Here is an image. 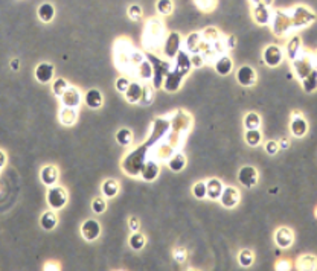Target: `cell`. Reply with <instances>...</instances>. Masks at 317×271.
Masks as SVG:
<instances>
[{"mask_svg":"<svg viewBox=\"0 0 317 271\" xmlns=\"http://www.w3.org/2000/svg\"><path fill=\"white\" fill-rule=\"evenodd\" d=\"M67 201H69V195L63 186H60V185L49 186V189L46 192V203L50 209L60 210L67 204Z\"/></svg>","mask_w":317,"mask_h":271,"instance_id":"cell-1","label":"cell"},{"mask_svg":"<svg viewBox=\"0 0 317 271\" xmlns=\"http://www.w3.org/2000/svg\"><path fill=\"white\" fill-rule=\"evenodd\" d=\"M258 180H259V174L258 169L252 165H245L238 171V182L241 186L252 189L258 185Z\"/></svg>","mask_w":317,"mask_h":271,"instance_id":"cell-2","label":"cell"},{"mask_svg":"<svg viewBox=\"0 0 317 271\" xmlns=\"http://www.w3.org/2000/svg\"><path fill=\"white\" fill-rule=\"evenodd\" d=\"M290 133L296 139H302L308 133V120L302 116L301 112H294L290 120Z\"/></svg>","mask_w":317,"mask_h":271,"instance_id":"cell-3","label":"cell"},{"mask_svg":"<svg viewBox=\"0 0 317 271\" xmlns=\"http://www.w3.org/2000/svg\"><path fill=\"white\" fill-rule=\"evenodd\" d=\"M101 224L98 220H93V218H89L85 220L82 224H81V236L82 239H85L87 242H93L96 241L99 236H101Z\"/></svg>","mask_w":317,"mask_h":271,"instance_id":"cell-4","label":"cell"},{"mask_svg":"<svg viewBox=\"0 0 317 271\" xmlns=\"http://www.w3.org/2000/svg\"><path fill=\"white\" fill-rule=\"evenodd\" d=\"M84 96L81 93V90L78 87H72L69 85V88L60 96L61 105L63 107H69V108H78L82 102Z\"/></svg>","mask_w":317,"mask_h":271,"instance_id":"cell-5","label":"cell"},{"mask_svg":"<svg viewBox=\"0 0 317 271\" xmlns=\"http://www.w3.org/2000/svg\"><path fill=\"white\" fill-rule=\"evenodd\" d=\"M262 60L269 67H277L284 60V52L279 46L276 44H270L264 49L262 52Z\"/></svg>","mask_w":317,"mask_h":271,"instance_id":"cell-6","label":"cell"},{"mask_svg":"<svg viewBox=\"0 0 317 271\" xmlns=\"http://www.w3.org/2000/svg\"><path fill=\"white\" fill-rule=\"evenodd\" d=\"M256 72L252 66H241L237 72V81L242 87H253L256 84Z\"/></svg>","mask_w":317,"mask_h":271,"instance_id":"cell-7","label":"cell"},{"mask_svg":"<svg viewBox=\"0 0 317 271\" xmlns=\"http://www.w3.org/2000/svg\"><path fill=\"white\" fill-rule=\"evenodd\" d=\"M239 191L237 189V188H234V186H224V189H223V194H221V196H220V203L223 204V207H226V209H234V207H237L238 206V203H239Z\"/></svg>","mask_w":317,"mask_h":271,"instance_id":"cell-8","label":"cell"},{"mask_svg":"<svg viewBox=\"0 0 317 271\" xmlns=\"http://www.w3.org/2000/svg\"><path fill=\"white\" fill-rule=\"evenodd\" d=\"M54 74H55V67L52 63H47V61H43L40 63L37 67H35V79L41 84H49L52 79H54Z\"/></svg>","mask_w":317,"mask_h":271,"instance_id":"cell-9","label":"cell"},{"mask_svg":"<svg viewBox=\"0 0 317 271\" xmlns=\"http://www.w3.org/2000/svg\"><path fill=\"white\" fill-rule=\"evenodd\" d=\"M275 242L279 248H288L294 242V233L288 227H279L275 232Z\"/></svg>","mask_w":317,"mask_h":271,"instance_id":"cell-10","label":"cell"},{"mask_svg":"<svg viewBox=\"0 0 317 271\" xmlns=\"http://www.w3.org/2000/svg\"><path fill=\"white\" fill-rule=\"evenodd\" d=\"M58 168L57 166H54V165H46V166H43L41 168V171H40V180H41V183L44 185V186H54V185H57V182H58Z\"/></svg>","mask_w":317,"mask_h":271,"instance_id":"cell-11","label":"cell"},{"mask_svg":"<svg viewBox=\"0 0 317 271\" xmlns=\"http://www.w3.org/2000/svg\"><path fill=\"white\" fill-rule=\"evenodd\" d=\"M214 69L221 77H227L234 70V61L229 55H218L214 60Z\"/></svg>","mask_w":317,"mask_h":271,"instance_id":"cell-12","label":"cell"},{"mask_svg":"<svg viewBox=\"0 0 317 271\" xmlns=\"http://www.w3.org/2000/svg\"><path fill=\"white\" fill-rule=\"evenodd\" d=\"M84 102H85L87 107L92 108V110H98V108H101V107H102V102H104V98H102L101 90H98V88L87 90L85 95H84Z\"/></svg>","mask_w":317,"mask_h":271,"instance_id":"cell-13","label":"cell"},{"mask_svg":"<svg viewBox=\"0 0 317 271\" xmlns=\"http://www.w3.org/2000/svg\"><path fill=\"white\" fill-rule=\"evenodd\" d=\"M207 198L209 200H212V201H218L220 200V196L223 194V189H224V185L220 178H209L207 182Z\"/></svg>","mask_w":317,"mask_h":271,"instance_id":"cell-14","label":"cell"},{"mask_svg":"<svg viewBox=\"0 0 317 271\" xmlns=\"http://www.w3.org/2000/svg\"><path fill=\"white\" fill-rule=\"evenodd\" d=\"M142 93H144V85L140 84V82H137V81H134V82H130L127 92L124 95H125L127 102H130V104H139L140 99H142Z\"/></svg>","mask_w":317,"mask_h":271,"instance_id":"cell-15","label":"cell"},{"mask_svg":"<svg viewBox=\"0 0 317 271\" xmlns=\"http://www.w3.org/2000/svg\"><path fill=\"white\" fill-rule=\"evenodd\" d=\"M158 172H160V166H158L156 161L148 160L144 163L142 169H140V177H142L145 182H154L158 177Z\"/></svg>","mask_w":317,"mask_h":271,"instance_id":"cell-16","label":"cell"},{"mask_svg":"<svg viewBox=\"0 0 317 271\" xmlns=\"http://www.w3.org/2000/svg\"><path fill=\"white\" fill-rule=\"evenodd\" d=\"M58 224V216L55 213L54 209H50V210H46L41 216H40V226L43 230L46 232H50V230H54Z\"/></svg>","mask_w":317,"mask_h":271,"instance_id":"cell-17","label":"cell"},{"mask_svg":"<svg viewBox=\"0 0 317 271\" xmlns=\"http://www.w3.org/2000/svg\"><path fill=\"white\" fill-rule=\"evenodd\" d=\"M179 49H180V35L177 32H172L168 35L166 39V44H165V53L166 57L172 58L175 53H179Z\"/></svg>","mask_w":317,"mask_h":271,"instance_id":"cell-18","label":"cell"},{"mask_svg":"<svg viewBox=\"0 0 317 271\" xmlns=\"http://www.w3.org/2000/svg\"><path fill=\"white\" fill-rule=\"evenodd\" d=\"M119 192V183L116 182L115 178H107V180H104L102 185H101V194L105 196V198H109V200H112V198H115Z\"/></svg>","mask_w":317,"mask_h":271,"instance_id":"cell-19","label":"cell"},{"mask_svg":"<svg viewBox=\"0 0 317 271\" xmlns=\"http://www.w3.org/2000/svg\"><path fill=\"white\" fill-rule=\"evenodd\" d=\"M37 14H39V19L43 23H50L52 20L55 19V6L52 3H49V2H44V3H41L39 6Z\"/></svg>","mask_w":317,"mask_h":271,"instance_id":"cell-20","label":"cell"},{"mask_svg":"<svg viewBox=\"0 0 317 271\" xmlns=\"http://www.w3.org/2000/svg\"><path fill=\"white\" fill-rule=\"evenodd\" d=\"M78 113H77V108H69V107H63L61 112H60V122L63 125H74L77 122Z\"/></svg>","mask_w":317,"mask_h":271,"instance_id":"cell-21","label":"cell"},{"mask_svg":"<svg viewBox=\"0 0 317 271\" xmlns=\"http://www.w3.org/2000/svg\"><path fill=\"white\" fill-rule=\"evenodd\" d=\"M186 166V155L182 153L174 154L169 160H168V168L174 172H180L183 168Z\"/></svg>","mask_w":317,"mask_h":271,"instance_id":"cell-22","label":"cell"},{"mask_svg":"<svg viewBox=\"0 0 317 271\" xmlns=\"http://www.w3.org/2000/svg\"><path fill=\"white\" fill-rule=\"evenodd\" d=\"M244 128L245 130H259L261 128V116L256 112H249L244 116Z\"/></svg>","mask_w":317,"mask_h":271,"instance_id":"cell-23","label":"cell"},{"mask_svg":"<svg viewBox=\"0 0 317 271\" xmlns=\"http://www.w3.org/2000/svg\"><path fill=\"white\" fill-rule=\"evenodd\" d=\"M255 11H258V14L256 12H253V17H255V20L259 23V25H267L269 23V20H270V12L267 14V11H269V6L267 5H264V3H258V6L255 8Z\"/></svg>","mask_w":317,"mask_h":271,"instance_id":"cell-24","label":"cell"},{"mask_svg":"<svg viewBox=\"0 0 317 271\" xmlns=\"http://www.w3.org/2000/svg\"><path fill=\"white\" fill-rule=\"evenodd\" d=\"M116 142L120 147H130L133 143V133L130 128H119L116 133Z\"/></svg>","mask_w":317,"mask_h":271,"instance_id":"cell-25","label":"cell"},{"mask_svg":"<svg viewBox=\"0 0 317 271\" xmlns=\"http://www.w3.org/2000/svg\"><path fill=\"white\" fill-rule=\"evenodd\" d=\"M244 142L247 143L249 147H252V148L258 147L259 143L262 142L261 131L259 130H245V133H244Z\"/></svg>","mask_w":317,"mask_h":271,"instance_id":"cell-26","label":"cell"},{"mask_svg":"<svg viewBox=\"0 0 317 271\" xmlns=\"http://www.w3.org/2000/svg\"><path fill=\"white\" fill-rule=\"evenodd\" d=\"M128 244H130V248L134 250V251H139V250H142L147 244V239L142 233H139V232H133L131 233V236L128 239Z\"/></svg>","mask_w":317,"mask_h":271,"instance_id":"cell-27","label":"cell"},{"mask_svg":"<svg viewBox=\"0 0 317 271\" xmlns=\"http://www.w3.org/2000/svg\"><path fill=\"white\" fill-rule=\"evenodd\" d=\"M296 267L299 270H317V259L313 255H304L297 261Z\"/></svg>","mask_w":317,"mask_h":271,"instance_id":"cell-28","label":"cell"},{"mask_svg":"<svg viewBox=\"0 0 317 271\" xmlns=\"http://www.w3.org/2000/svg\"><path fill=\"white\" fill-rule=\"evenodd\" d=\"M156 11L158 15H169L174 12V2L172 0H157Z\"/></svg>","mask_w":317,"mask_h":271,"instance_id":"cell-29","label":"cell"},{"mask_svg":"<svg viewBox=\"0 0 317 271\" xmlns=\"http://www.w3.org/2000/svg\"><path fill=\"white\" fill-rule=\"evenodd\" d=\"M255 261V255H253V251L249 250V248H244L239 251V255H238V262L241 267H250Z\"/></svg>","mask_w":317,"mask_h":271,"instance_id":"cell-30","label":"cell"},{"mask_svg":"<svg viewBox=\"0 0 317 271\" xmlns=\"http://www.w3.org/2000/svg\"><path fill=\"white\" fill-rule=\"evenodd\" d=\"M316 88H317V70H313L311 74H308L304 79V90L308 93H311Z\"/></svg>","mask_w":317,"mask_h":271,"instance_id":"cell-31","label":"cell"},{"mask_svg":"<svg viewBox=\"0 0 317 271\" xmlns=\"http://www.w3.org/2000/svg\"><path fill=\"white\" fill-rule=\"evenodd\" d=\"M192 195L197 198V200H204L207 198V185L206 182H197L192 186Z\"/></svg>","mask_w":317,"mask_h":271,"instance_id":"cell-32","label":"cell"},{"mask_svg":"<svg viewBox=\"0 0 317 271\" xmlns=\"http://www.w3.org/2000/svg\"><path fill=\"white\" fill-rule=\"evenodd\" d=\"M67 88H69V82L64 78H57L54 82H52V92H54V95L58 98L66 92Z\"/></svg>","mask_w":317,"mask_h":271,"instance_id":"cell-33","label":"cell"},{"mask_svg":"<svg viewBox=\"0 0 317 271\" xmlns=\"http://www.w3.org/2000/svg\"><path fill=\"white\" fill-rule=\"evenodd\" d=\"M127 14H128V17L133 22H140V20H142V17H144V9H142V6H140V5L133 3V5L128 6Z\"/></svg>","mask_w":317,"mask_h":271,"instance_id":"cell-34","label":"cell"},{"mask_svg":"<svg viewBox=\"0 0 317 271\" xmlns=\"http://www.w3.org/2000/svg\"><path fill=\"white\" fill-rule=\"evenodd\" d=\"M92 210H93V213H96V215H101V213H104L105 210H107V203H105V200H104L102 196L93 198V201H92Z\"/></svg>","mask_w":317,"mask_h":271,"instance_id":"cell-35","label":"cell"},{"mask_svg":"<svg viewBox=\"0 0 317 271\" xmlns=\"http://www.w3.org/2000/svg\"><path fill=\"white\" fill-rule=\"evenodd\" d=\"M194 3L197 5L198 9L209 12L217 6V0H194Z\"/></svg>","mask_w":317,"mask_h":271,"instance_id":"cell-36","label":"cell"},{"mask_svg":"<svg viewBox=\"0 0 317 271\" xmlns=\"http://www.w3.org/2000/svg\"><path fill=\"white\" fill-rule=\"evenodd\" d=\"M130 79L127 78V77H119L118 79H116V90L119 93H125L127 92V88H128V85H130Z\"/></svg>","mask_w":317,"mask_h":271,"instance_id":"cell-37","label":"cell"},{"mask_svg":"<svg viewBox=\"0 0 317 271\" xmlns=\"http://www.w3.org/2000/svg\"><path fill=\"white\" fill-rule=\"evenodd\" d=\"M264 150H266V153H267L269 155L277 154V151L280 150V148H279V142H276V140H269V142H266V145H264Z\"/></svg>","mask_w":317,"mask_h":271,"instance_id":"cell-38","label":"cell"},{"mask_svg":"<svg viewBox=\"0 0 317 271\" xmlns=\"http://www.w3.org/2000/svg\"><path fill=\"white\" fill-rule=\"evenodd\" d=\"M142 104H151L153 102V88L150 85H144V93H142V99H140Z\"/></svg>","mask_w":317,"mask_h":271,"instance_id":"cell-39","label":"cell"},{"mask_svg":"<svg viewBox=\"0 0 317 271\" xmlns=\"http://www.w3.org/2000/svg\"><path fill=\"white\" fill-rule=\"evenodd\" d=\"M172 255H174V259L177 261V262H180V264L186 261V250L185 248H180V247L174 248Z\"/></svg>","mask_w":317,"mask_h":271,"instance_id":"cell-40","label":"cell"},{"mask_svg":"<svg viewBox=\"0 0 317 271\" xmlns=\"http://www.w3.org/2000/svg\"><path fill=\"white\" fill-rule=\"evenodd\" d=\"M297 46H299V39H296V37H294V39L288 43V55H290V58H291V60H294V58H296V52H297V49H296V47H297Z\"/></svg>","mask_w":317,"mask_h":271,"instance_id":"cell-41","label":"cell"},{"mask_svg":"<svg viewBox=\"0 0 317 271\" xmlns=\"http://www.w3.org/2000/svg\"><path fill=\"white\" fill-rule=\"evenodd\" d=\"M275 270H277V271H287V270H291V264L288 262V261H284V259H280V261H277L276 262V265H275Z\"/></svg>","mask_w":317,"mask_h":271,"instance_id":"cell-42","label":"cell"},{"mask_svg":"<svg viewBox=\"0 0 317 271\" xmlns=\"http://www.w3.org/2000/svg\"><path fill=\"white\" fill-rule=\"evenodd\" d=\"M128 227H130L131 232H139V229H140L139 218H136V216H131V218L128 220Z\"/></svg>","mask_w":317,"mask_h":271,"instance_id":"cell-43","label":"cell"},{"mask_svg":"<svg viewBox=\"0 0 317 271\" xmlns=\"http://www.w3.org/2000/svg\"><path fill=\"white\" fill-rule=\"evenodd\" d=\"M191 64L196 66V67H201V66L204 64V58L200 55V53H197V55H194V57L191 58Z\"/></svg>","mask_w":317,"mask_h":271,"instance_id":"cell-44","label":"cell"},{"mask_svg":"<svg viewBox=\"0 0 317 271\" xmlns=\"http://www.w3.org/2000/svg\"><path fill=\"white\" fill-rule=\"evenodd\" d=\"M43 270L44 271H58V270H61V265L58 262H47Z\"/></svg>","mask_w":317,"mask_h":271,"instance_id":"cell-45","label":"cell"},{"mask_svg":"<svg viewBox=\"0 0 317 271\" xmlns=\"http://www.w3.org/2000/svg\"><path fill=\"white\" fill-rule=\"evenodd\" d=\"M5 165H6V155L3 151H0V169H2Z\"/></svg>","mask_w":317,"mask_h":271,"instance_id":"cell-46","label":"cell"},{"mask_svg":"<svg viewBox=\"0 0 317 271\" xmlns=\"http://www.w3.org/2000/svg\"><path fill=\"white\" fill-rule=\"evenodd\" d=\"M288 145H290V142H288L287 139H282V140L279 142V148H282V150H287Z\"/></svg>","mask_w":317,"mask_h":271,"instance_id":"cell-47","label":"cell"},{"mask_svg":"<svg viewBox=\"0 0 317 271\" xmlns=\"http://www.w3.org/2000/svg\"><path fill=\"white\" fill-rule=\"evenodd\" d=\"M11 67L12 69H19V60H12L11 61Z\"/></svg>","mask_w":317,"mask_h":271,"instance_id":"cell-48","label":"cell"}]
</instances>
